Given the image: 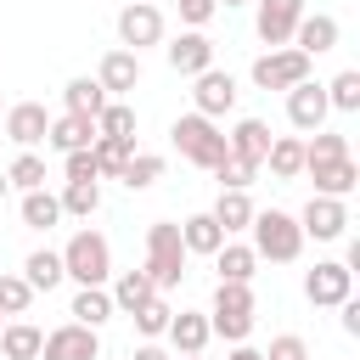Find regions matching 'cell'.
Wrapping results in <instances>:
<instances>
[{
    "label": "cell",
    "instance_id": "5bb4252c",
    "mask_svg": "<svg viewBox=\"0 0 360 360\" xmlns=\"http://www.w3.org/2000/svg\"><path fill=\"white\" fill-rule=\"evenodd\" d=\"M191 112H202V118H225L231 107H236V79L225 73V68H202L197 73V90H191Z\"/></svg>",
    "mask_w": 360,
    "mask_h": 360
},
{
    "label": "cell",
    "instance_id": "cb8c5ba5",
    "mask_svg": "<svg viewBox=\"0 0 360 360\" xmlns=\"http://www.w3.org/2000/svg\"><path fill=\"white\" fill-rule=\"evenodd\" d=\"M214 270H219V281H253V270H259V253L248 248V242H219V253H214Z\"/></svg>",
    "mask_w": 360,
    "mask_h": 360
},
{
    "label": "cell",
    "instance_id": "b9f144b4",
    "mask_svg": "<svg viewBox=\"0 0 360 360\" xmlns=\"http://www.w3.org/2000/svg\"><path fill=\"white\" fill-rule=\"evenodd\" d=\"M264 360H309V343L298 338V332H276L270 338V349H259Z\"/></svg>",
    "mask_w": 360,
    "mask_h": 360
},
{
    "label": "cell",
    "instance_id": "8d00e7d4",
    "mask_svg": "<svg viewBox=\"0 0 360 360\" xmlns=\"http://www.w3.org/2000/svg\"><path fill=\"white\" fill-rule=\"evenodd\" d=\"M214 180H219V191H248L253 186V174H259V163H248V158H236V152H225L214 169H208Z\"/></svg>",
    "mask_w": 360,
    "mask_h": 360
},
{
    "label": "cell",
    "instance_id": "4dcf8cb0",
    "mask_svg": "<svg viewBox=\"0 0 360 360\" xmlns=\"http://www.w3.org/2000/svg\"><path fill=\"white\" fill-rule=\"evenodd\" d=\"M56 202H62V214H73V219H90V214L101 208V180H68Z\"/></svg>",
    "mask_w": 360,
    "mask_h": 360
},
{
    "label": "cell",
    "instance_id": "52a82bcc",
    "mask_svg": "<svg viewBox=\"0 0 360 360\" xmlns=\"http://www.w3.org/2000/svg\"><path fill=\"white\" fill-rule=\"evenodd\" d=\"M349 292H354V270H349L343 259H321V264L304 276V298H309L315 309H338Z\"/></svg>",
    "mask_w": 360,
    "mask_h": 360
},
{
    "label": "cell",
    "instance_id": "30bf717a",
    "mask_svg": "<svg viewBox=\"0 0 360 360\" xmlns=\"http://www.w3.org/2000/svg\"><path fill=\"white\" fill-rule=\"evenodd\" d=\"M304 17V0H253V34L276 51V45H292V28Z\"/></svg>",
    "mask_w": 360,
    "mask_h": 360
},
{
    "label": "cell",
    "instance_id": "5b68a950",
    "mask_svg": "<svg viewBox=\"0 0 360 360\" xmlns=\"http://www.w3.org/2000/svg\"><path fill=\"white\" fill-rule=\"evenodd\" d=\"M62 270L79 287H107V276H112V242L101 231H73L68 248H62Z\"/></svg>",
    "mask_w": 360,
    "mask_h": 360
},
{
    "label": "cell",
    "instance_id": "4316f807",
    "mask_svg": "<svg viewBox=\"0 0 360 360\" xmlns=\"http://www.w3.org/2000/svg\"><path fill=\"white\" fill-rule=\"evenodd\" d=\"M208 214H214V225H219L225 236H236V231L253 225V197H248V191H219V202H214Z\"/></svg>",
    "mask_w": 360,
    "mask_h": 360
},
{
    "label": "cell",
    "instance_id": "44dd1931",
    "mask_svg": "<svg viewBox=\"0 0 360 360\" xmlns=\"http://www.w3.org/2000/svg\"><path fill=\"white\" fill-rule=\"evenodd\" d=\"M22 281H28L34 292H56V287L68 281V270H62V253H56V248H34V253L22 259Z\"/></svg>",
    "mask_w": 360,
    "mask_h": 360
},
{
    "label": "cell",
    "instance_id": "d4e9b609",
    "mask_svg": "<svg viewBox=\"0 0 360 360\" xmlns=\"http://www.w3.org/2000/svg\"><path fill=\"white\" fill-rule=\"evenodd\" d=\"M39 343H45V332L28 326V321H6L0 326V360H39Z\"/></svg>",
    "mask_w": 360,
    "mask_h": 360
},
{
    "label": "cell",
    "instance_id": "7bdbcfd3",
    "mask_svg": "<svg viewBox=\"0 0 360 360\" xmlns=\"http://www.w3.org/2000/svg\"><path fill=\"white\" fill-rule=\"evenodd\" d=\"M62 174H68V180H96V158H90V146L62 152Z\"/></svg>",
    "mask_w": 360,
    "mask_h": 360
},
{
    "label": "cell",
    "instance_id": "9a60e30c",
    "mask_svg": "<svg viewBox=\"0 0 360 360\" xmlns=\"http://www.w3.org/2000/svg\"><path fill=\"white\" fill-rule=\"evenodd\" d=\"M338 39H343V22L332 11H304L298 28H292V45L304 56H326V51H338Z\"/></svg>",
    "mask_w": 360,
    "mask_h": 360
},
{
    "label": "cell",
    "instance_id": "60d3db41",
    "mask_svg": "<svg viewBox=\"0 0 360 360\" xmlns=\"http://www.w3.org/2000/svg\"><path fill=\"white\" fill-rule=\"evenodd\" d=\"M34 304V287L22 281V270H6L0 276V315H28Z\"/></svg>",
    "mask_w": 360,
    "mask_h": 360
},
{
    "label": "cell",
    "instance_id": "ee69618b",
    "mask_svg": "<svg viewBox=\"0 0 360 360\" xmlns=\"http://www.w3.org/2000/svg\"><path fill=\"white\" fill-rule=\"evenodd\" d=\"M174 6H180V22H186V28H202V22L219 11L214 0H174Z\"/></svg>",
    "mask_w": 360,
    "mask_h": 360
},
{
    "label": "cell",
    "instance_id": "f1b7e54d",
    "mask_svg": "<svg viewBox=\"0 0 360 360\" xmlns=\"http://www.w3.org/2000/svg\"><path fill=\"white\" fill-rule=\"evenodd\" d=\"M68 315H73L79 326H101V321H112L118 309H112V292H107V287H79L73 304H68Z\"/></svg>",
    "mask_w": 360,
    "mask_h": 360
},
{
    "label": "cell",
    "instance_id": "d590c367",
    "mask_svg": "<svg viewBox=\"0 0 360 360\" xmlns=\"http://www.w3.org/2000/svg\"><path fill=\"white\" fill-rule=\"evenodd\" d=\"M129 191H146V186H158L163 180V158L158 152H129V163H124V174H118Z\"/></svg>",
    "mask_w": 360,
    "mask_h": 360
},
{
    "label": "cell",
    "instance_id": "c3c4849f",
    "mask_svg": "<svg viewBox=\"0 0 360 360\" xmlns=\"http://www.w3.org/2000/svg\"><path fill=\"white\" fill-rule=\"evenodd\" d=\"M214 6H253V0H214Z\"/></svg>",
    "mask_w": 360,
    "mask_h": 360
},
{
    "label": "cell",
    "instance_id": "7c38bea8",
    "mask_svg": "<svg viewBox=\"0 0 360 360\" xmlns=\"http://www.w3.org/2000/svg\"><path fill=\"white\" fill-rule=\"evenodd\" d=\"M326 84H315V79H298L292 90H287V124L292 129H304V135H315V129H326Z\"/></svg>",
    "mask_w": 360,
    "mask_h": 360
},
{
    "label": "cell",
    "instance_id": "f6af8a7d",
    "mask_svg": "<svg viewBox=\"0 0 360 360\" xmlns=\"http://www.w3.org/2000/svg\"><path fill=\"white\" fill-rule=\"evenodd\" d=\"M338 309H343V332H349V338H360V298L349 292V298H343Z\"/></svg>",
    "mask_w": 360,
    "mask_h": 360
},
{
    "label": "cell",
    "instance_id": "603a6c76",
    "mask_svg": "<svg viewBox=\"0 0 360 360\" xmlns=\"http://www.w3.org/2000/svg\"><path fill=\"white\" fill-rule=\"evenodd\" d=\"M264 163H270L276 180H298V174H304V141H298V135H270Z\"/></svg>",
    "mask_w": 360,
    "mask_h": 360
},
{
    "label": "cell",
    "instance_id": "83f0119b",
    "mask_svg": "<svg viewBox=\"0 0 360 360\" xmlns=\"http://www.w3.org/2000/svg\"><path fill=\"white\" fill-rule=\"evenodd\" d=\"M180 242H186V253L214 259V253H219V242H225V231L214 225V214H191V219H180Z\"/></svg>",
    "mask_w": 360,
    "mask_h": 360
},
{
    "label": "cell",
    "instance_id": "d6a6232c",
    "mask_svg": "<svg viewBox=\"0 0 360 360\" xmlns=\"http://www.w3.org/2000/svg\"><path fill=\"white\" fill-rule=\"evenodd\" d=\"M152 292H158V287H152V276H146V270H124V276L112 281V309H124V315H129V309H135V304H146Z\"/></svg>",
    "mask_w": 360,
    "mask_h": 360
},
{
    "label": "cell",
    "instance_id": "e575fe53",
    "mask_svg": "<svg viewBox=\"0 0 360 360\" xmlns=\"http://www.w3.org/2000/svg\"><path fill=\"white\" fill-rule=\"evenodd\" d=\"M6 186H17V191H39V186H45V158H39L34 146L17 152L11 169H6Z\"/></svg>",
    "mask_w": 360,
    "mask_h": 360
},
{
    "label": "cell",
    "instance_id": "ffe728a7",
    "mask_svg": "<svg viewBox=\"0 0 360 360\" xmlns=\"http://www.w3.org/2000/svg\"><path fill=\"white\" fill-rule=\"evenodd\" d=\"M90 141H96V118H79V112L51 118V129H45V146H51V152H79V146H90Z\"/></svg>",
    "mask_w": 360,
    "mask_h": 360
},
{
    "label": "cell",
    "instance_id": "f907efd6",
    "mask_svg": "<svg viewBox=\"0 0 360 360\" xmlns=\"http://www.w3.org/2000/svg\"><path fill=\"white\" fill-rule=\"evenodd\" d=\"M174 360H202V354H174Z\"/></svg>",
    "mask_w": 360,
    "mask_h": 360
},
{
    "label": "cell",
    "instance_id": "bcb514c9",
    "mask_svg": "<svg viewBox=\"0 0 360 360\" xmlns=\"http://www.w3.org/2000/svg\"><path fill=\"white\" fill-rule=\"evenodd\" d=\"M129 360H169V354H163V349H158V343H152V338H146V343H141V349H135V354H129Z\"/></svg>",
    "mask_w": 360,
    "mask_h": 360
},
{
    "label": "cell",
    "instance_id": "816d5d0a",
    "mask_svg": "<svg viewBox=\"0 0 360 360\" xmlns=\"http://www.w3.org/2000/svg\"><path fill=\"white\" fill-rule=\"evenodd\" d=\"M0 326H6V315H0Z\"/></svg>",
    "mask_w": 360,
    "mask_h": 360
},
{
    "label": "cell",
    "instance_id": "836d02e7",
    "mask_svg": "<svg viewBox=\"0 0 360 360\" xmlns=\"http://www.w3.org/2000/svg\"><path fill=\"white\" fill-rule=\"evenodd\" d=\"M96 135H112V141H135V107L129 101H107L96 112Z\"/></svg>",
    "mask_w": 360,
    "mask_h": 360
},
{
    "label": "cell",
    "instance_id": "484cf974",
    "mask_svg": "<svg viewBox=\"0 0 360 360\" xmlns=\"http://www.w3.org/2000/svg\"><path fill=\"white\" fill-rule=\"evenodd\" d=\"M107 101H112V96H107V90H101V84H96L90 73L68 79V90H62V107H68V112H79V118H96V112H101Z\"/></svg>",
    "mask_w": 360,
    "mask_h": 360
},
{
    "label": "cell",
    "instance_id": "7402d4cb",
    "mask_svg": "<svg viewBox=\"0 0 360 360\" xmlns=\"http://www.w3.org/2000/svg\"><path fill=\"white\" fill-rule=\"evenodd\" d=\"M225 146L248 163H264V146H270V124L264 118H236V129L225 135Z\"/></svg>",
    "mask_w": 360,
    "mask_h": 360
},
{
    "label": "cell",
    "instance_id": "f35d334b",
    "mask_svg": "<svg viewBox=\"0 0 360 360\" xmlns=\"http://www.w3.org/2000/svg\"><path fill=\"white\" fill-rule=\"evenodd\" d=\"M326 107H338V112H360V68H343V73L326 84Z\"/></svg>",
    "mask_w": 360,
    "mask_h": 360
},
{
    "label": "cell",
    "instance_id": "277c9868",
    "mask_svg": "<svg viewBox=\"0 0 360 360\" xmlns=\"http://www.w3.org/2000/svg\"><path fill=\"white\" fill-rule=\"evenodd\" d=\"M186 242H180V225H169V219H158L152 231H146V276H152V287L158 292H169V287H180V276H186Z\"/></svg>",
    "mask_w": 360,
    "mask_h": 360
},
{
    "label": "cell",
    "instance_id": "2e32d148",
    "mask_svg": "<svg viewBox=\"0 0 360 360\" xmlns=\"http://www.w3.org/2000/svg\"><path fill=\"white\" fill-rule=\"evenodd\" d=\"M163 56H169V68H174V73L197 79L202 68H214V39H208L202 28H186L180 39H169V45H163Z\"/></svg>",
    "mask_w": 360,
    "mask_h": 360
},
{
    "label": "cell",
    "instance_id": "d6986e66",
    "mask_svg": "<svg viewBox=\"0 0 360 360\" xmlns=\"http://www.w3.org/2000/svg\"><path fill=\"white\" fill-rule=\"evenodd\" d=\"M169 343H174V354H202L208 349V315H197V309H180V315H169Z\"/></svg>",
    "mask_w": 360,
    "mask_h": 360
},
{
    "label": "cell",
    "instance_id": "74e56055",
    "mask_svg": "<svg viewBox=\"0 0 360 360\" xmlns=\"http://www.w3.org/2000/svg\"><path fill=\"white\" fill-rule=\"evenodd\" d=\"M129 315H135V332H141V338H163V326H169V315H174V309H169V298H163V292H152V298H146V304H135Z\"/></svg>",
    "mask_w": 360,
    "mask_h": 360
},
{
    "label": "cell",
    "instance_id": "681fc988",
    "mask_svg": "<svg viewBox=\"0 0 360 360\" xmlns=\"http://www.w3.org/2000/svg\"><path fill=\"white\" fill-rule=\"evenodd\" d=\"M6 191H11V186H6V174H0V202H6Z\"/></svg>",
    "mask_w": 360,
    "mask_h": 360
},
{
    "label": "cell",
    "instance_id": "e0dca14e",
    "mask_svg": "<svg viewBox=\"0 0 360 360\" xmlns=\"http://www.w3.org/2000/svg\"><path fill=\"white\" fill-rule=\"evenodd\" d=\"M96 84H101L112 101H124V96L141 84V51H124V45H118V51H107V56H101V68H96Z\"/></svg>",
    "mask_w": 360,
    "mask_h": 360
},
{
    "label": "cell",
    "instance_id": "3957f363",
    "mask_svg": "<svg viewBox=\"0 0 360 360\" xmlns=\"http://www.w3.org/2000/svg\"><path fill=\"white\" fill-rule=\"evenodd\" d=\"M169 141H174V152L186 158V163H197V169H214L231 146H225V129L214 124V118H202V112H186V118H174L169 124Z\"/></svg>",
    "mask_w": 360,
    "mask_h": 360
},
{
    "label": "cell",
    "instance_id": "6da1fadb",
    "mask_svg": "<svg viewBox=\"0 0 360 360\" xmlns=\"http://www.w3.org/2000/svg\"><path fill=\"white\" fill-rule=\"evenodd\" d=\"M253 253L270 259V264H292L304 253V231H298V214L287 208H253Z\"/></svg>",
    "mask_w": 360,
    "mask_h": 360
},
{
    "label": "cell",
    "instance_id": "8992f818",
    "mask_svg": "<svg viewBox=\"0 0 360 360\" xmlns=\"http://www.w3.org/2000/svg\"><path fill=\"white\" fill-rule=\"evenodd\" d=\"M309 62H315V56H304L298 45H276V51H264V56L248 68V79H253L259 90H292L298 79H309Z\"/></svg>",
    "mask_w": 360,
    "mask_h": 360
},
{
    "label": "cell",
    "instance_id": "8fae6325",
    "mask_svg": "<svg viewBox=\"0 0 360 360\" xmlns=\"http://www.w3.org/2000/svg\"><path fill=\"white\" fill-rule=\"evenodd\" d=\"M39 360H101V338H96V326H79V321H68V326L45 332V343H39Z\"/></svg>",
    "mask_w": 360,
    "mask_h": 360
},
{
    "label": "cell",
    "instance_id": "1f68e13d",
    "mask_svg": "<svg viewBox=\"0 0 360 360\" xmlns=\"http://www.w3.org/2000/svg\"><path fill=\"white\" fill-rule=\"evenodd\" d=\"M17 214H22V225H34V231H51L56 219H62V202L39 186V191H22V202H17Z\"/></svg>",
    "mask_w": 360,
    "mask_h": 360
},
{
    "label": "cell",
    "instance_id": "ac0fdd59",
    "mask_svg": "<svg viewBox=\"0 0 360 360\" xmlns=\"http://www.w3.org/2000/svg\"><path fill=\"white\" fill-rule=\"evenodd\" d=\"M304 174L315 180L321 197H349V191L360 186V163H354V158H326V163H309Z\"/></svg>",
    "mask_w": 360,
    "mask_h": 360
},
{
    "label": "cell",
    "instance_id": "f546056e",
    "mask_svg": "<svg viewBox=\"0 0 360 360\" xmlns=\"http://www.w3.org/2000/svg\"><path fill=\"white\" fill-rule=\"evenodd\" d=\"M129 152H135V141H112V135H96V141H90V158H96V180H118V174H124V163H129Z\"/></svg>",
    "mask_w": 360,
    "mask_h": 360
},
{
    "label": "cell",
    "instance_id": "ab89813d",
    "mask_svg": "<svg viewBox=\"0 0 360 360\" xmlns=\"http://www.w3.org/2000/svg\"><path fill=\"white\" fill-rule=\"evenodd\" d=\"M326 158H349V135H338V129H315V135L304 141V169H309V163H326Z\"/></svg>",
    "mask_w": 360,
    "mask_h": 360
},
{
    "label": "cell",
    "instance_id": "ba28073f",
    "mask_svg": "<svg viewBox=\"0 0 360 360\" xmlns=\"http://www.w3.org/2000/svg\"><path fill=\"white\" fill-rule=\"evenodd\" d=\"M118 39H124V51L163 45V11H158L152 0H124V11H118Z\"/></svg>",
    "mask_w": 360,
    "mask_h": 360
},
{
    "label": "cell",
    "instance_id": "4fadbf2b",
    "mask_svg": "<svg viewBox=\"0 0 360 360\" xmlns=\"http://www.w3.org/2000/svg\"><path fill=\"white\" fill-rule=\"evenodd\" d=\"M45 129H51V112L39 107V101H11L6 107V118H0V135L11 141V146H39L45 141Z\"/></svg>",
    "mask_w": 360,
    "mask_h": 360
},
{
    "label": "cell",
    "instance_id": "9c48e42d",
    "mask_svg": "<svg viewBox=\"0 0 360 360\" xmlns=\"http://www.w3.org/2000/svg\"><path fill=\"white\" fill-rule=\"evenodd\" d=\"M298 231L304 236H315V242H338L343 231H349V202L343 197H309L304 208H298Z\"/></svg>",
    "mask_w": 360,
    "mask_h": 360
},
{
    "label": "cell",
    "instance_id": "7dc6e473",
    "mask_svg": "<svg viewBox=\"0 0 360 360\" xmlns=\"http://www.w3.org/2000/svg\"><path fill=\"white\" fill-rule=\"evenodd\" d=\"M225 360H264V354H259V349H248V343H236V349H231Z\"/></svg>",
    "mask_w": 360,
    "mask_h": 360
},
{
    "label": "cell",
    "instance_id": "7a4b0ae2",
    "mask_svg": "<svg viewBox=\"0 0 360 360\" xmlns=\"http://www.w3.org/2000/svg\"><path fill=\"white\" fill-rule=\"evenodd\" d=\"M253 287L248 281H219L214 287V304H208V332L225 338V343H248L253 332Z\"/></svg>",
    "mask_w": 360,
    "mask_h": 360
}]
</instances>
